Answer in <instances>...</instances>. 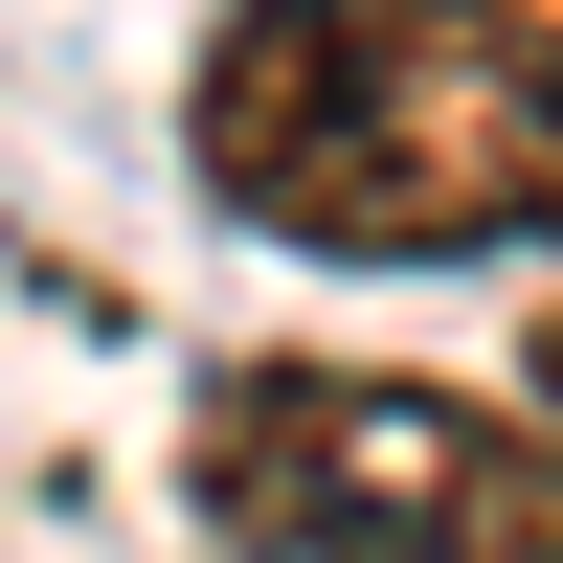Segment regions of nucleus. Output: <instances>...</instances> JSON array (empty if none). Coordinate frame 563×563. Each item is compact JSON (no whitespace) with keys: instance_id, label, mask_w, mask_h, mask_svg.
Returning a JSON list of instances; mask_svg holds the SVG:
<instances>
[{"instance_id":"nucleus-1","label":"nucleus","mask_w":563,"mask_h":563,"mask_svg":"<svg viewBox=\"0 0 563 563\" xmlns=\"http://www.w3.org/2000/svg\"><path fill=\"white\" fill-rule=\"evenodd\" d=\"M180 180L316 271L563 249V0H225L180 68Z\"/></svg>"},{"instance_id":"nucleus-2","label":"nucleus","mask_w":563,"mask_h":563,"mask_svg":"<svg viewBox=\"0 0 563 563\" xmlns=\"http://www.w3.org/2000/svg\"><path fill=\"white\" fill-rule=\"evenodd\" d=\"M180 519L225 563H563V406L429 361H225L180 406Z\"/></svg>"},{"instance_id":"nucleus-3","label":"nucleus","mask_w":563,"mask_h":563,"mask_svg":"<svg viewBox=\"0 0 563 563\" xmlns=\"http://www.w3.org/2000/svg\"><path fill=\"white\" fill-rule=\"evenodd\" d=\"M519 406H563V294H541V339H519Z\"/></svg>"}]
</instances>
